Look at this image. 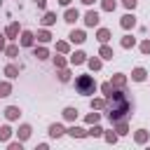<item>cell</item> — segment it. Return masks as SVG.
<instances>
[{
    "label": "cell",
    "instance_id": "ac0fdd59",
    "mask_svg": "<svg viewBox=\"0 0 150 150\" xmlns=\"http://www.w3.org/2000/svg\"><path fill=\"white\" fill-rule=\"evenodd\" d=\"M5 73H7V77H16V73H19V70H16L14 66H7V68H5Z\"/></svg>",
    "mask_w": 150,
    "mask_h": 150
},
{
    "label": "cell",
    "instance_id": "ba28073f",
    "mask_svg": "<svg viewBox=\"0 0 150 150\" xmlns=\"http://www.w3.org/2000/svg\"><path fill=\"white\" fill-rule=\"evenodd\" d=\"M49 134H52L54 138H59V136L63 134V127H61V124H52V127H49Z\"/></svg>",
    "mask_w": 150,
    "mask_h": 150
},
{
    "label": "cell",
    "instance_id": "44dd1931",
    "mask_svg": "<svg viewBox=\"0 0 150 150\" xmlns=\"http://www.w3.org/2000/svg\"><path fill=\"white\" fill-rule=\"evenodd\" d=\"M117 134H120V136L127 134V124H124V122H117Z\"/></svg>",
    "mask_w": 150,
    "mask_h": 150
},
{
    "label": "cell",
    "instance_id": "9a60e30c",
    "mask_svg": "<svg viewBox=\"0 0 150 150\" xmlns=\"http://www.w3.org/2000/svg\"><path fill=\"white\" fill-rule=\"evenodd\" d=\"M84 61V52H75L73 54V63H82Z\"/></svg>",
    "mask_w": 150,
    "mask_h": 150
},
{
    "label": "cell",
    "instance_id": "6da1fadb",
    "mask_svg": "<svg viewBox=\"0 0 150 150\" xmlns=\"http://www.w3.org/2000/svg\"><path fill=\"white\" fill-rule=\"evenodd\" d=\"M108 98H110V103H112V108H110V115H108V117H110V122H120V120L131 110V103L127 101V96H124L122 91H117V94H115V91H110V94H108Z\"/></svg>",
    "mask_w": 150,
    "mask_h": 150
},
{
    "label": "cell",
    "instance_id": "30bf717a",
    "mask_svg": "<svg viewBox=\"0 0 150 150\" xmlns=\"http://www.w3.org/2000/svg\"><path fill=\"white\" fill-rule=\"evenodd\" d=\"M77 16H80V14H77V9H68V12H66V21H68V23H73Z\"/></svg>",
    "mask_w": 150,
    "mask_h": 150
},
{
    "label": "cell",
    "instance_id": "52a82bcc",
    "mask_svg": "<svg viewBox=\"0 0 150 150\" xmlns=\"http://www.w3.org/2000/svg\"><path fill=\"white\" fill-rule=\"evenodd\" d=\"M21 45H23V47H30V45H33V33L26 30V33L21 35Z\"/></svg>",
    "mask_w": 150,
    "mask_h": 150
},
{
    "label": "cell",
    "instance_id": "4fadbf2b",
    "mask_svg": "<svg viewBox=\"0 0 150 150\" xmlns=\"http://www.w3.org/2000/svg\"><path fill=\"white\" fill-rule=\"evenodd\" d=\"M28 136H30V127H28V124H23V127L19 129V138H28Z\"/></svg>",
    "mask_w": 150,
    "mask_h": 150
},
{
    "label": "cell",
    "instance_id": "277c9868",
    "mask_svg": "<svg viewBox=\"0 0 150 150\" xmlns=\"http://www.w3.org/2000/svg\"><path fill=\"white\" fill-rule=\"evenodd\" d=\"M134 23H136L134 14H127V16H122V26H124V28H134Z\"/></svg>",
    "mask_w": 150,
    "mask_h": 150
},
{
    "label": "cell",
    "instance_id": "e0dca14e",
    "mask_svg": "<svg viewBox=\"0 0 150 150\" xmlns=\"http://www.w3.org/2000/svg\"><path fill=\"white\" fill-rule=\"evenodd\" d=\"M108 38H110V33H108L105 28H101V30H98V40H101V42H105Z\"/></svg>",
    "mask_w": 150,
    "mask_h": 150
},
{
    "label": "cell",
    "instance_id": "d6a6232c",
    "mask_svg": "<svg viewBox=\"0 0 150 150\" xmlns=\"http://www.w3.org/2000/svg\"><path fill=\"white\" fill-rule=\"evenodd\" d=\"M141 49H143V52L148 54V52H150V42H143V45H141Z\"/></svg>",
    "mask_w": 150,
    "mask_h": 150
},
{
    "label": "cell",
    "instance_id": "7402d4cb",
    "mask_svg": "<svg viewBox=\"0 0 150 150\" xmlns=\"http://www.w3.org/2000/svg\"><path fill=\"white\" fill-rule=\"evenodd\" d=\"M122 47H134V38H129V35H127V38L122 40Z\"/></svg>",
    "mask_w": 150,
    "mask_h": 150
},
{
    "label": "cell",
    "instance_id": "1f68e13d",
    "mask_svg": "<svg viewBox=\"0 0 150 150\" xmlns=\"http://www.w3.org/2000/svg\"><path fill=\"white\" fill-rule=\"evenodd\" d=\"M91 108H103V101H91Z\"/></svg>",
    "mask_w": 150,
    "mask_h": 150
},
{
    "label": "cell",
    "instance_id": "f546056e",
    "mask_svg": "<svg viewBox=\"0 0 150 150\" xmlns=\"http://www.w3.org/2000/svg\"><path fill=\"white\" fill-rule=\"evenodd\" d=\"M115 84L122 87V84H124V77H122V75H115Z\"/></svg>",
    "mask_w": 150,
    "mask_h": 150
},
{
    "label": "cell",
    "instance_id": "e575fe53",
    "mask_svg": "<svg viewBox=\"0 0 150 150\" xmlns=\"http://www.w3.org/2000/svg\"><path fill=\"white\" fill-rule=\"evenodd\" d=\"M59 2H61V5H68V2H70V0H59Z\"/></svg>",
    "mask_w": 150,
    "mask_h": 150
},
{
    "label": "cell",
    "instance_id": "5b68a950",
    "mask_svg": "<svg viewBox=\"0 0 150 150\" xmlns=\"http://www.w3.org/2000/svg\"><path fill=\"white\" fill-rule=\"evenodd\" d=\"M70 40H73V42H77V45H80V42H84V40H87V38H84V33H82V30H73V33H70Z\"/></svg>",
    "mask_w": 150,
    "mask_h": 150
},
{
    "label": "cell",
    "instance_id": "f1b7e54d",
    "mask_svg": "<svg viewBox=\"0 0 150 150\" xmlns=\"http://www.w3.org/2000/svg\"><path fill=\"white\" fill-rule=\"evenodd\" d=\"M35 54H38V59H47V52L45 49H35Z\"/></svg>",
    "mask_w": 150,
    "mask_h": 150
},
{
    "label": "cell",
    "instance_id": "9c48e42d",
    "mask_svg": "<svg viewBox=\"0 0 150 150\" xmlns=\"http://www.w3.org/2000/svg\"><path fill=\"white\" fill-rule=\"evenodd\" d=\"M63 117H66V120H75V117H77V108H66V110H63Z\"/></svg>",
    "mask_w": 150,
    "mask_h": 150
},
{
    "label": "cell",
    "instance_id": "836d02e7",
    "mask_svg": "<svg viewBox=\"0 0 150 150\" xmlns=\"http://www.w3.org/2000/svg\"><path fill=\"white\" fill-rule=\"evenodd\" d=\"M2 47H5V40H2V35H0V49H2Z\"/></svg>",
    "mask_w": 150,
    "mask_h": 150
},
{
    "label": "cell",
    "instance_id": "5bb4252c",
    "mask_svg": "<svg viewBox=\"0 0 150 150\" xmlns=\"http://www.w3.org/2000/svg\"><path fill=\"white\" fill-rule=\"evenodd\" d=\"M101 56L103 59H112V49L110 47H101Z\"/></svg>",
    "mask_w": 150,
    "mask_h": 150
},
{
    "label": "cell",
    "instance_id": "603a6c76",
    "mask_svg": "<svg viewBox=\"0 0 150 150\" xmlns=\"http://www.w3.org/2000/svg\"><path fill=\"white\" fill-rule=\"evenodd\" d=\"M101 131H103L101 127H94V129H89L87 134H89V136H101Z\"/></svg>",
    "mask_w": 150,
    "mask_h": 150
},
{
    "label": "cell",
    "instance_id": "4dcf8cb0",
    "mask_svg": "<svg viewBox=\"0 0 150 150\" xmlns=\"http://www.w3.org/2000/svg\"><path fill=\"white\" fill-rule=\"evenodd\" d=\"M124 5H127L129 9H134V7H136V0H124Z\"/></svg>",
    "mask_w": 150,
    "mask_h": 150
},
{
    "label": "cell",
    "instance_id": "484cf974",
    "mask_svg": "<svg viewBox=\"0 0 150 150\" xmlns=\"http://www.w3.org/2000/svg\"><path fill=\"white\" fill-rule=\"evenodd\" d=\"M89 66H91L94 70H98V68H101V61H98V59H91V61H89Z\"/></svg>",
    "mask_w": 150,
    "mask_h": 150
},
{
    "label": "cell",
    "instance_id": "83f0119b",
    "mask_svg": "<svg viewBox=\"0 0 150 150\" xmlns=\"http://www.w3.org/2000/svg\"><path fill=\"white\" fill-rule=\"evenodd\" d=\"M103 7H105V9H115V2H112V0H103Z\"/></svg>",
    "mask_w": 150,
    "mask_h": 150
},
{
    "label": "cell",
    "instance_id": "8fae6325",
    "mask_svg": "<svg viewBox=\"0 0 150 150\" xmlns=\"http://www.w3.org/2000/svg\"><path fill=\"white\" fill-rule=\"evenodd\" d=\"M68 134H70V136H73V138H80V136H84V134H87V131H84V129H80V127H73V129H70V131H68Z\"/></svg>",
    "mask_w": 150,
    "mask_h": 150
},
{
    "label": "cell",
    "instance_id": "ffe728a7",
    "mask_svg": "<svg viewBox=\"0 0 150 150\" xmlns=\"http://www.w3.org/2000/svg\"><path fill=\"white\" fill-rule=\"evenodd\" d=\"M42 21H45V23H54V21H56V16H54V14H52V12H47V14H45V19H42Z\"/></svg>",
    "mask_w": 150,
    "mask_h": 150
},
{
    "label": "cell",
    "instance_id": "cb8c5ba5",
    "mask_svg": "<svg viewBox=\"0 0 150 150\" xmlns=\"http://www.w3.org/2000/svg\"><path fill=\"white\" fill-rule=\"evenodd\" d=\"M0 96H9V84H0Z\"/></svg>",
    "mask_w": 150,
    "mask_h": 150
},
{
    "label": "cell",
    "instance_id": "7c38bea8",
    "mask_svg": "<svg viewBox=\"0 0 150 150\" xmlns=\"http://www.w3.org/2000/svg\"><path fill=\"white\" fill-rule=\"evenodd\" d=\"M134 80H136V82L145 80V70H143V68H136V70H134Z\"/></svg>",
    "mask_w": 150,
    "mask_h": 150
},
{
    "label": "cell",
    "instance_id": "8992f818",
    "mask_svg": "<svg viewBox=\"0 0 150 150\" xmlns=\"http://www.w3.org/2000/svg\"><path fill=\"white\" fill-rule=\"evenodd\" d=\"M5 115H7V117H9V120H16V117H19V115H21V110H19V108H14V105H9V108H7V110H5Z\"/></svg>",
    "mask_w": 150,
    "mask_h": 150
},
{
    "label": "cell",
    "instance_id": "7a4b0ae2",
    "mask_svg": "<svg viewBox=\"0 0 150 150\" xmlns=\"http://www.w3.org/2000/svg\"><path fill=\"white\" fill-rule=\"evenodd\" d=\"M75 89H77V94L89 96V94H94V91H96V82H94V77H91V75H80V77L75 80Z\"/></svg>",
    "mask_w": 150,
    "mask_h": 150
},
{
    "label": "cell",
    "instance_id": "4316f807",
    "mask_svg": "<svg viewBox=\"0 0 150 150\" xmlns=\"http://www.w3.org/2000/svg\"><path fill=\"white\" fill-rule=\"evenodd\" d=\"M16 52H19V49H16L14 45H12V47H7V56H16Z\"/></svg>",
    "mask_w": 150,
    "mask_h": 150
},
{
    "label": "cell",
    "instance_id": "3957f363",
    "mask_svg": "<svg viewBox=\"0 0 150 150\" xmlns=\"http://www.w3.org/2000/svg\"><path fill=\"white\" fill-rule=\"evenodd\" d=\"M84 23H87V26H96V23H98V14H96V12H87Z\"/></svg>",
    "mask_w": 150,
    "mask_h": 150
},
{
    "label": "cell",
    "instance_id": "d590c367",
    "mask_svg": "<svg viewBox=\"0 0 150 150\" xmlns=\"http://www.w3.org/2000/svg\"><path fill=\"white\" fill-rule=\"evenodd\" d=\"M82 2H84V5H91V2H94V0H82Z\"/></svg>",
    "mask_w": 150,
    "mask_h": 150
},
{
    "label": "cell",
    "instance_id": "d4e9b609",
    "mask_svg": "<svg viewBox=\"0 0 150 150\" xmlns=\"http://www.w3.org/2000/svg\"><path fill=\"white\" fill-rule=\"evenodd\" d=\"M38 38H40V42H47V40H49V33L42 30V33H38Z\"/></svg>",
    "mask_w": 150,
    "mask_h": 150
},
{
    "label": "cell",
    "instance_id": "d6986e66",
    "mask_svg": "<svg viewBox=\"0 0 150 150\" xmlns=\"http://www.w3.org/2000/svg\"><path fill=\"white\" fill-rule=\"evenodd\" d=\"M9 138V127H2L0 129V141H7Z\"/></svg>",
    "mask_w": 150,
    "mask_h": 150
},
{
    "label": "cell",
    "instance_id": "2e32d148",
    "mask_svg": "<svg viewBox=\"0 0 150 150\" xmlns=\"http://www.w3.org/2000/svg\"><path fill=\"white\" fill-rule=\"evenodd\" d=\"M16 33H19V26H16V23H12V26L7 28V35H9V38H14Z\"/></svg>",
    "mask_w": 150,
    "mask_h": 150
}]
</instances>
